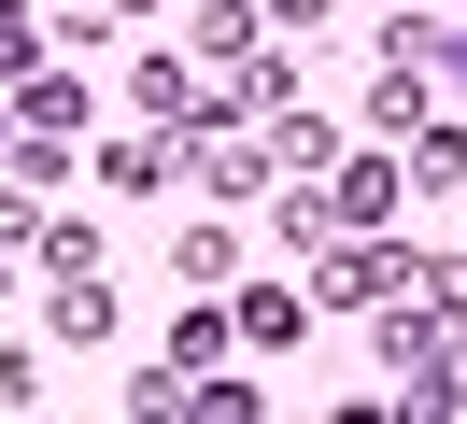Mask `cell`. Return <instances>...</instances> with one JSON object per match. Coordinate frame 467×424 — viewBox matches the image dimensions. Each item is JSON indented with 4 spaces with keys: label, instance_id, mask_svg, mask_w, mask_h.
<instances>
[{
    "label": "cell",
    "instance_id": "cell-1",
    "mask_svg": "<svg viewBox=\"0 0 467 424\" xmlns=\"http://www.w3.org/2000/svg\"><path fill=\"white\" fill-rule=\"evenodd\" d=\"M410 269H425V254H397V241H340V254H326V297H340V311H382Z\"/></svg>",
    "mask_w": 467,
    "mask_h": 424
},
{
    "label": "cell",
    "instance_id": "cell-2",
    "mask_svg": "<svg viewBox=\"0 0 467 424\" xmlns=\"http://www.w3.org/2000/svg\"><path fill=\"white\" fill-rule=\"evenodd\" d=\"M184 156H199V184H213V198H255V184H269V156L241 141V113H199V141H184Z\"/></svg>",
    "mask_w": 467,
    "mask_h": 424
},
{
    "label": "cell",
    "instance_id": "cell-3",
    "mask_svg": "<svg viewBox=\"0 0 467 424\" xmlns=\"http://www.w3.org/2000/svg\"><path fill=\"white\" fill-rule=\"evenodd\" d=\"M397 184H410V170H382V156H340L326 212H340V226H382V212H397Z\"/></svg>",
    "mask_w": 467,
    "mask_h": 424
},
{
    "label": "cell",
    "instance_id": "cell-4",
    "mask_svg": "<svg viewBox=\"0 0 467 424\" xmlns=\"http://www.w3.org/2000/svg\"><path fill=\"white\" fill-rule=\"evenodd\" d=\"M99 184H114V198H156V184H171V141H114V156H99Z\"/></svg>",
    "mask_w": 467,
    "mask_h": 424
},
{
    "label": "cell",
    "instance_id": "cell-5",
    "mask_svg": "<svg viewBox=\"0 0 467 424\" xmlns=\"http://www.w3.org/2000/svg\"><path fill=\"white\" fill-rule=\"evenodd\" d=\"M57 326H71V339H114V283L71 269V283H57Z\"/></svg>",
    "mask_w": 467,
    "mask_h": 424
},
{
    "label": "cell",
    "instance_id": "cell-6",
    "mask_svg": "<svg viewBox=\"0 0 467 424\" xmlns=\"http://www.w3.org/2000/svg\"><path fill=\"white\" fill-rule=\"evenodd\" d=\"M382 354H397L410 382H425V367H439V311H397V326H382Z\"/></svg>",
    "mask_w": 467,
    "mask_h": 424
},
{
    "label": "cell",
    "instance_id": "cell-7",
    "mask_svg": "<svg viewBox=\"0 0 467 424\" xmlns=\"http://www.w3.org/2000/svg\"><path fill=\"white\" fill-rule=\"evenodd\" d=\"M71 113H86V85H71V71H29V128H43V141H57V128H71Z\"/></svg>",
    "mask_w": 467,
    "mask_h": 424
},
{
    "label": "cell",
    "instance_id": "cell-8",
    "mask_svg": "<svg viewBox=\"0 0 467 424\" xmlns=\"http://www.w3.org/2000/svg\"><path fill=\"white\" fill-rule=\"evenodd\" d=\"M410 184H425V198H439V184H467V128H425V156H410Z\"/></svg>",
    "mask_w": 467,
    "mask_h": 424
},
{
    "label": "cell",
    "instance_id": "cell-9",
    "mask_svg": "<svg viewBox=\"0 0 467 424\" xmlns=\"http://www.w3.org/2000/svg\"><path fill=\"white\" fill-rule=\"evenodd\" d=\"M29 57H43V28H29V15H0V71H29Z\"/></svg>",
    "mask_w": 467,
    "mask_h": 424
},
{
    "label": "cell",
    "instance_id": "cell-10",
    "mask_svg": "<svg viewBox=\"0 0 467 424\" xmlns=\"http://www.w3.org/2000/svg\"><path fill=\"white\" fill-rule=\"evenodd\" d=\"M0 170H15V113H0Z\"/></svg>",
    "mask_w": 467,
    "mask_h": 424
},
{
    "label": "cell",
    "instance_id": "cell-11",
    "mask_svg": "<svg viewBox=\"0 0 467 424\" xmlns=\"http://www.w3.org/2000/svg\"><path fill=\"white\" fill-rule=\"evenodd\" d=\"M114 15H156V0H114Z\"/></svg>",
    "mask_w": 467,
    "mask_h": 424
},
{
    "label": "cell",
    "instance_id": "cell-12",
    "mask_svg": "<svg viewBox=\"0 0 467 424\" xmlns=\"http://www.w3.org/2000/svg\"><path fill=\"white\" fill-rule=\"evenodd\" d=\"M453 57H467V43H453Z\"/></svg>",
    "mask_w": 467,
    "mask_h": 424
}]
</instances>
